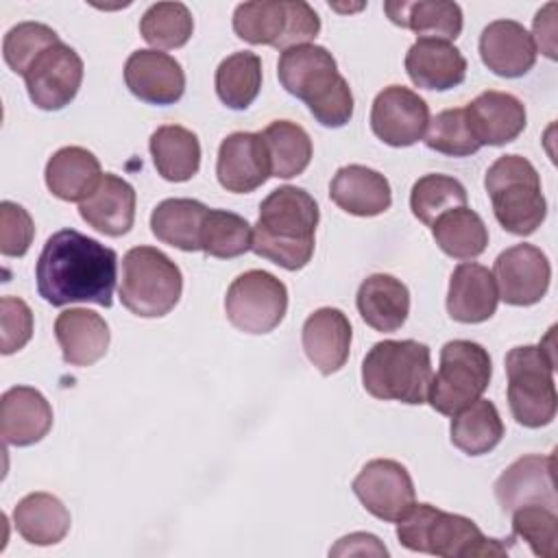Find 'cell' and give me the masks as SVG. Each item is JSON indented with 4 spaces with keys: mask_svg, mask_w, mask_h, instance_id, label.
Instances as JSON below:
<instances>
[{
    "mask_svg": "<svg viewBox=\"0 0 558 558\" xmlns=\"http://www.w3.org/2000/svg\"><path fill=\"white\" fill-rule=\"evenodd\" d=\"M35 279L39 296L54 307L70 303L111 307L118 255L76 229H61L46 240L35 266Z\"/></svg>",
    "mask_w": 558,
    "mask_h": 558,
    "instance_id": "obj_1",
    "label": "cell"
},
{
    "mask_svg": "<svg viewBox=\"0 0 558 558\" xmlns=\"http://www.w3.org/2000/svg\"><path fill=\"white\" fill-rule=\"evenodd\" d=\"M318 205L296 185L272 190L259 205L251 251L286 270H301L314 255Z\"/></svg>",
    "mask_w": 558,
    "mask_h": 558,
    "instance_id": "obj_2",
    "label": "cell"
},
{
    "mask_svg": "<svg viewBox=\"0 0 558 558\" xmlns=\"http://www.w3.org/2000/svg\"><path fill=\"white\" fill-rule=\"evenodd\" d=\"M277 76L283 89L303 100L323 126L340 129L351 120L353 94L327 48L303 44L283 50L279 54Z\"/></svg>",
    "mask_w": 558,
    "mask_h": 558,
    "instance_id": "obj_3",
    "label": "cell"
},
{
    "mask_svg": "<svg viewBox=\"0 0 558 558\" xmlns=\"http://www.w3.org/2000/svg\"><path fill=\"white\" fill-rule=\"evenodd\" d=\"M397 538L410 551L442 558L506 556L514 541V536H510L508 543L488 538L475 521L438 510L432 504H412V508L397 521Z\"/></svg>",
    "mask_w": 558,
    "mask_h": 558,
    "instance_id": "obj_4",
    "label": "cell"
},
{
    "mask_svg": "<svg viewBox=\"0 0 558 558\" xmlns=\"http://www.w3.org/2000/svg\"><path fill=\"white\" fill-rule=\"evenodd\" d=\"M429 347L416 340H381L362 362L364 390L381 401L421 405L432 386Z\"/></svg>",
    "mask_w": 558,
    "mask_h": 558,
    "instance_id": "obj_5",
    "label": "cell"
},
{
    "mask_svg": "<svg viewBox=\"0 0 558 558\" xmlns=\"http://www.w3.org/2000/svg\"><path fill=\"white\" fill-rule=\"evenodd\" d=\"M497 222L512 235H532L547 216L536 168L521 155H504L484 179Z\"/></svg>",
    "mask_w": 558,
    "mask_h": 558,
    "instance_id": "obj_6",
    "label": "cell"
},
{
    "mask_svg": "<svg viewBox=\"0 0 558 558\" xmlns=\"http://www.w3.org/2000/svg\"><path fill=\"white\" fill-rule=\"evenodd\" d=\"M554 364V349L545 344H523L508 351V405L519 425L536 429L554 421L558 405Z\"/></svg>",
    "mask_w": 558,
    "mask_h": 558,
    "instance_id": "obj_7",
    "label": "cell"
},
{
    "mask_svg": "<svg viewBox=\"0 0 558 558\" xmlns=\"http://www.w3.org/2000/svg\"><path fill=\"white\" fill-rule=\"evenodd\" d=\"M183 275L179 266L155 246H135L122 257L120 301L142 318L166 316L179 303Z\"/></svg>",
    "mask_w": 558,
    "mask_h": 558,
    "instance_id": "obj_8",
    "label": "cell"
},
{
    "mask_svg": "<svg viewBox=\"0 0 558 558\" xmlns=\"http://www.w3.org/2000/svg\"><path fill=\"white\" fill-rule=\"evenodd\" d=\"M233 31L240 39L288 50L310 44L320 33L318 13L303 0L242 2L233 11Z\"/></svg>",
    "mask_w": 558,
    "mask_h": 558,
    "instance_id": "obj_9",
    "label": "cell"
},
{
    "mask_svg": "<svg viewBox=\"0 0 558 558\" xmlns=\"http://www.w3.org/2000/svg\"><path fill=\"white\" fill-rule=\"evenodd\" d=\"M493 362L488 351L473 340H449L440 349V366L432 377L427 401L447 416H453L484 395L490 384Z\"/></svg>",
    "mask_w": 558,
    "mask_h": 558,
    "instance_id": "obj_10",
    "label": "cell"
},
{
    "mask_svg": "<svg viewBox=\"0 0 558 558\" xmlns=\"http://www.w3.org/2000/svg\"><path fill=\"white\" fill-rule=\"evenodd\" d=\"M288 312V288L266 270L238 275L225 296L229 323L244 333H268Z\"/></svg>",
    "mask_w": 558,
    "mask_h": 558,
    "instance_id": "obj_11",
    "label": "cell"
},
{
    "mask_svg": "<svg viewBox=\"0 0 558 558\" xmlns=\"http://www.w3.org/2000/svg\"><path fill=\"white\" fill-rule=\"evenodd\" d=\"M28 98L44 111H59L70 105L83 83V59L63 41L48 46L26 70Z\"/></svg>",
    "mask_w": 558,
    "mask_h": 558,
    "instance_id": "obj_12",
    "label": "cell"
},
{
    "mask_svg": "<svg viewBox=\"0 0 558 558\" xmlns=\"http://www.w3.org/2000/svg\"><path fill=\"white\" fill-rule=\"evenodd\" d=\"M351 488L373 517L388 523H397L414 504V484L408 469L388 458L366 462Z\"/></svg>",
    "mask_w": 558,
    "mask_h": 558,
    "instance_id": "obj_13",
    "label": "cell"
},
{
    "mask_svg": "<svg viewBox=\"0 0 558 558\" xmlns=\"http://www.w3.org/2000/svg\"><path fill=\"white\" fill-rule=\"evenodd\" d=\"M493 277L504 303L527 307L545 296L551 279V266L538 246L514 244L497 255Z\"/></svg>",
    "mask_w": 558,
    "mask_h": 558,
    "instance_id": "obj_14",
    "label": "cell"
},
{
    "mask_svg": "<svg viewBox=\"0 0 558 558\" xmlns=\"http://www.w3.org/2000/svg\"><path fill=\"white\" fill-rule=\"evenodd\" d=\"M429 124L427 102L403 85L384 87L371 109V129L388 146L403 148L416 144Z\"/></svg>",
    "mask_w": 558,
    "mask_h": 558,
    "instance_id": "obj_15",
    "label": "cell"
},
{
    "mask_svg": "<svg viewBox=\"0 0 558 558\" xmlns=\"http://www.w3.org/2000/svg\"><path fill=\"white\" fill-rule=\"evenodd\" d=\"M216 177L227 192L235 194H248L264 185L272 172L262 133L235 131L227 135L218 148Z\"/></svg>",
    "mask_w": 558,
    "mask_h": 558,
    "instance_id": "obj_16",
    "label": "cell"
},
{
    "mask_svg": "<svg viewBox=\"0 0 558 558\" xmlns=\"http://www.w3.org/2000/svg\"><path fill=\"white\" fill-rule=\"evenodd\" d=\"M129 92L148 105H174L185 92V72L168 52L135 50L124 63Z\"/></svg>",
    "mask_w": 558,
    "mask_h": 558,
    "instance_id": "obj_17",
    "label": "cell"
},
{
    "mask_svg": "<svg viewBox=\"0 0 558 558\" xmlns=\"http://www.w3.org/2000/svg\"><path fill=\"white\" fill-rule=\"evenodd\" d=\"M495 497L504 512H512L532 504L556 510L558 501L554 484V453H532L514 460L495 482Z\"/></svg>",
    "mask_w": 558,
    "mask_h": 558,
    "instance_id": "obj_18",
    "label": "cell"
},
{
    "mask_svg": "<svg viewBox=\"0 0 558 558\" xmlns=\"http://www.w3.org/2000/svg\"><path fill=\"white\" fill-rule=\"evenodd\" d=\"M464 116L475 142L482 146H504L514 142L525 129V105L508 92H484L464 107Z\"/></svg>",
    "mask_w": 558,
    "mask_h": 558,
    "instance_id": "obj_19",
    "label": "cell"
},
{
    "mask_svg": "<svg viewBox=\"0 0 558 558\" xmlns=\"http://www.w3.org/2000/svg\"><path fill=\"white\" fill-rule=\"evenodd\" d=\"M480 57L493 74L519 78L534 68L536 46L523 24L495 20L480 35Z\"/></svg>",
    "mask_w": 558,
    "mask_h": 558,
    "instance_id": "obj_20",
    "label": "cell"
},
{
    "mask_svg": "<svg viewBox=\"0 0 558 558\" xmlns=\"http://www.w3.org/2000/svg\"><path fill=\"white\" fill-rule=\"evenodd\" d=\"M52 427L48 399L31 386H13L0 399V434L4 445L28 447L39 442Z\"/></svg>",
    "mask_w": 558,
    "mask_h": 558,
    "instance_id": "obj_21",
    "label": "cell"
},
{
    "mask_svg": "<svg viewBox=\"0 0 558 558\" xmlns=\"http://www.w3.org/2000/svg\"><path fill=\"white\" fill-rule=\"evenodd\" d=\"M351 323L338 307H320L307 316L303 325V351L307 360L323 373L340 371L349 360Z\"/></svg>",
    "mask_w": 558,
    "mask_h": 558,
    "instance_id": "obj_22",
    "label": "cell"
},
{
    "mask_svg": "<svg viewBox=\"0 0 558 558\" xmlns=\"http://www.w3.org/2000/svg\"><path fill=\"white\" fill-rule=\"evenodd\" d=\"M54 338L63 362L70 366H92L109 347L111 333L105 318L87 307L63 310L54 320Z\"/></svg>",
    "mask_w": 558,
    "mask_h": 558,
    "instance_id": "obj_23",
    "label": "cell"
},
{
    "mask_svg": "<svg viewBox=\"0 0 558 558\" xmlns=\"http://www.w3.org/2000/svg\"><path fill=\"white\" fill-rule=\"evenodd\" d=\"M78 214L92 229L120 238L135 220V190L122 177L105 172L96 190L78 203Z\"/></svg>",
    "mask_w": 558,
    "mask_h": 558,
    "instance_id": "obj_24",
    "label": "cell"
},
{
    "mask_svg": "<svg viewBox=\"0 0 558 558\" xmlns=\"http://www.w3.org/2000/svg\"><path fill=\"white\" fill-rule=\"evenodd\" d=\"M499 303L493 272L486 266L464 262L453 268L447 292V312L453 320L475 325L488 320Z\"/></svg>",
    "mask_w": 558,
    "mask_h": 558,
    "instance_id": "obj_25",
    "label": "cell"
},
{
    "mask_svg": "<svg viewBox=\"0 0 558 558\" xmlns=\"http://www.w3.org/2000/svg\"><path fill=\"white\" fill-rule=\"evenodd\" d=\"M329 198L347 214L371 218L379 216L392 205V190L388 179L366 166H342L329 185Z\"/></svg>",
    "mask_w": 558,
    "mask_h": 558,
    "instance_id": "obj_26",
    "label": "cell"
},
{
    "mask_svg": "<svg viewBox=\"0 0 558 558\" xmlns=\"http://www.w3.org/2000/svg\"><path fill=\"white\" fill-rule=\"evenodd\" d=\"M405 72L421 89L447 92L464 81L466 59L449 41L416 39L405 54Z\"/></svg>",
    "mask_w": 558,
    "mask_h": 558,
    "instance_id": "obj_27",
    "label": "cell"
},
{
    "mask_svg": "<svg viewBox=\"0 0 558 558\" xmlns=\"http://www.w3.org/2000/svg\"><path fill=\"white\" fill-rule=\"evenodd\" d=\"M357 312L362 320L375 331L392 333L401 329L410 314V290L392 275H371L360 283Z\"/></svg>",
    "mask_w": 558,
    "mask_h": 558,
    "instance_id": "obj_28",
    "label": "cell"
},
{
    "mask_svg": "<svg viewBox=\"0 0 558 558\" xmlns=\"http://www.w3.org/2000/svg\"><path fill=\"white\" fill-rule=\"evenodd\" d=\"M102 179L98 157L83 146L59 148L46 163L48 190L68 203L85 201Z\"/></svg>",
    "mask_w": 558,
    "mask_h": 558,
    "instance_id": "obj_29",
    "label": "cell"
},
{
    "mask_svg": "<svg viewBox=\"0 0 558 558\" xmlns=\"http://www.w3.org/2000/svg\"><path fill=\"white\" fill-rule=\"evenodd\" d=\"M70 510L50 493H31L13 508V525L17 534L39 547L57 545L70 532Z\"/></svg>",
    "mask_w": 558,
    "mask_h": 558,
    "instance_id": "obj_30",
    "label": "cell"
},
{
    "mask_svg": "<svg viewBox=\"0 0 558 558\" xmlns=\"http://www.w3.org/2000/svg\"><path fill=\"white\" fill-rule=\"evenodd\" d=\"M384 11L390 22L414 31L418 39H440L451 44L462 33V9L449 0L386 2Z\"/></svg>",
    "mask_w": 558,
    "mask_h": 558,
    "instance_id": "obj_31",
    "label": "cell"
},
{
    "mask_svg": "<svg viewBox=\"0 0 558 558\" xmlns=\"http://www.w3.org/2000/svg\"><path fill=\"white\" fill-rule=\"evenodd\" d=\"M209 207L194 198H166L150 214L153 235L181 251H201V229Z\"/></svg>",
    "mask_w": 558,
    "mask_h": 558,
    "instance_id": "obj_32",
    "label": "cell"
},
{
    "mask_svg": "<svg viewBox=\"0 0 558 558\" xmlns=\"http://www.w3.org/2000/svg\"><path fill=\"white\" fill-rule=\"evenodd\" d=\"M150 155L166 181H190L201 168V142L196 133L179 124H163L150 135Z\"/></svg>",
    "mask_w": 558,
    "mask_h": 558,
    "instance_id": "obj_33",
    "label": "cell"
},
{
    "mask_svg": "<svg viewBox=\"0 0 558 558\" xmlns=\"http://www.w3.org/2000/svg\"><path fill=\"white\" fill-rule=\"evenodd\" d=\"M504 438V423L493 401L475 399L453 414L451 442L466 456H484Z\"/></svg>",
    "mask_w": 558,
    "mask_h": 558,
    "instance_id": "obj_34",
    "label": "cell"
},
{
    "mask_svg": "<svg viewBox=\"0 0 558 558\" xmlns=\"http://www.w3.org/2000/svg\"><path fill=\"white\" fill-rule=\"evenodd\" d=\"M432 235L440 251L453 259H475L488 244L484 220L466 205L440 214L432 225Z\"/></svg>",
    "mask_w": 558,
    "mask_h": 558,
    "instance_id": "obj_35",
    "label": "cell"
},
{
    "mask_svg": "<svg viewBox=\"0 0 558 558\" xmlns=\"http://www.w3.org/2000/svg\"><path fill=\"white\" fill-rule=\"evenodd\" d=\"M262 137L268 150L272 177L292 179L310 166L312 140L301 124L290 120H275L264 129Z\"/></svg>",
    "mask_w": 558,
    "mask_h": 558,
    "instance_id": "obj_36",
    "label": "cell"
},
{
    "mask_svg": "<svg viewBox=\"0 0 558 558\" xmlns=\"http://www.w3.org/2000/svg\"><path fill=\"white\" fill-rule=\"evenodd\" d=\"M262 89V59L251 50H240L220 61L216 70V94L233 111H242Z\"/></svg>",
    "mask_w": 558,
    "mask_h": 558,
    "instance_id": "obj_37",
    "label": "cell"
},
{
    "mask_svg": "<svg viewBox=\"0 0 558 558\" xmlns=\"http://www.w3.org/2000/svg\"><path fill=\"white\" fill-rule=\"evenodd\" d=\"M253 227L246 218L227 211L209 209L201 229V251L218 259L240 257L251 251Z\"/></svg>",
    "mask_w": 558,
    "mask_h": 558,
    "instance_id": "obj_38",
    "label": "cell"
},
{
    "mask_svg": "<svg viewBox=\"0 0 558 558\" xmlns=\"http://www.w3.org/2000/svg\"><path fill=\"white\" fill-rule=\"evenodd\" d=\"M140 33L146 44L161 50H172L190 41L194 20L183 2H157L150 4L142 15Z\"/></svg>",
    "mask_w": 558,
    "mask_h": 558,
    "instance_id": "obj_39",
    "label": "cell"
},
{
    "mask_svg": "<svg viewBox=\"0 0 558 558\" xmlns=\"http://www.w3.org/2000/svg\"><path fill=\"white\" fill-rule=\"evenodd\" d=\"M464 205L466 190L458 179L449 174H425L412 185L410 192V209L427 227H432L440 214Z\"/></svg>",
    "mask_w": 558,
    "mask_h": 558,
    "instance_id": "obj_40",
    "label": "cell"
},
{
    "mask_svg": "<svg viewBox=\"0 0 558 558\" xmlns=\"http://www.w3.org/2000/svg\"><path fill=\"white\" fill-rule=\"evenodd\" d=\"M429 131L425 135V146L447 155V157H469L480 150V144L475 142L464 107L458 109H445L436 113V118L429 120Z\"/></svg>",
    "mask_w": 558,
    "mask_h": 558,
    "instance_id": "obj_41",
    "label": "cell"
},
{
    "mask_svg": "<svg viewBox=\"0 0 558 558\" xmlns=\"http://www.w3.org/2000/svg\"><path fill=\"white\" fill-rule=\"evenodd\" d=\"M512 536L525 541L536 556L554 558L558 541L556 510L541 504L512 510Z\"/></svg>",
    "mask_w": 558,
    "mask_h": 558,
    "instance_id": "obj_42",
    "label": "cell"
},
{
    "mask_svg": "<svg viewBox=\"0 0 558 558\" xmlns=\"http://www.w3.org/2000/svg\"><path fill=\"white\" fill-rule=\"evenodd\" d=\"M61 41L59 35L41 22H22L13 26L2 39V57L15 74H26L31 63L52 44Z\"/></svg>",
    "mask_w": 558,
    "mask_h": 558,
    "instance_id": "obj_43",
    "label": "cell"
},
{
    "mask_svg": "<svg viewBox=\"0 0 558 558\" xmlns=\"http://www.w3.org/2000/svg\"><path fill=\"white\" fill-rule=\"evenodd\" d=\"M35 225L31 214L11 201L0 203V253L4 257H22L31 248Z\"/></svg>",
    "mask_w": 558,
    "mask_h": 558,
    "instance_id": "obj_44",
    "label": "cell"
},
{
    "mask_svg": "<svg viewBox=\"0 0 558 558\" xmlns=\"http://www.w3.org/2000/svg\"><path fill=\"white\" fill-rule=\"evenodd\" d=\"M0 331H2V353L11 355L20 351L33 336V312L17 296L0 299Z\"/></svg>",
    "mask_w": 558,
    "mask_h": 558,
    "instance_id": "obj_45",
    "label": "cell"
},
{
    "mask_svg": "<svg viewBox=\"0 0 558 558\" xmlns=\"http://www.w3.org/2000/svg\"><path fill=\"white\" fill-rule=\"evenodd\" d=\"M331 556H388V549L379 543L377 536L366 532H355L342 536L336 547L329 549Z\"/></svg>",
    "mask_w": 558,
    "mask_h": 558,
    "instance_id": "obj_46",
    "label": "cell"
},
{
    "mask_svg": "<svg viewBox=\"0 0 558 558\" xmlns=\"http://www.w3.org/2000/svg\"><path fill=\"white\" fill-rule=\"evenodd\" d=\"M556 2L545 4L534 17V35L532 41L541 52L549 59H556Z\"/></svg>",
    "mask_w": 558,
    "mask_h": 558,
    "instance_id": "obj_47",
    "label": "cell"
}]
</instances>
